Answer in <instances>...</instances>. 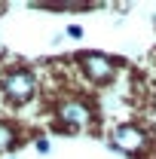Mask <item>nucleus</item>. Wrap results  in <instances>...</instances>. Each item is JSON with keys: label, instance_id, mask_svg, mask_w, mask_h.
Returning a JSON list of instances; mask_svg holds the SVG:
<instances>
[{"label": "nucleus", "instance_id": "obj_6", "mask_svg": "<svg viewBox=\"0 0 156 159\" xmlns=\"http://www.w3.org/2000/svg\"><path fill=\"white\" fill-rule=\"evenodd\" d=\"M67 37L80 40V37H83V28H80V25H71V28H67Z\"/></svg>", "mask_w": 156, "mask_h": 159}, {"label": "nucleus", "instance_id": "obj_2", "mask_svg": "<svg viewBox=\"0 0 156 159\" xmlns=\"http://www.w3.org/2000/svg\"><path fill=\"white\" fill-rule=\"evenodd\" d=\"M80 64H83L86 77L95 80V83H107V80L113 77V61L107 58V55H101V52H83L80 55Z\"/></svg>", "mask_w": 156, "mask_h": 159}, {"label": "nucleus", "instance_id": "obj_3", "mask_svg": "<svg viewBox=\"0 0 156 159\" xmlns=\"http://www.w3.org/2000/svg\"><path fill=\"white\" fill-rule=\"evenodd\" d=\"M92 119V110L83 101H61L58 104V122L67 129H86Z\"/></svg>", "mask_w": 156, "mask_h": 159}, {"label": "nucleus", "instance_id": "obj_5", "mask_svg": "<svg viewBox=\"0 0 156 159\" xmlns=\"http://www.w3.org/2000/svg\"><path fill=\"white\" fill-rule=\"evenodd\" d=\"M12 144H16V132H12L6 122H0V153H3V150H9Z\"/></svg>", "mask_w": 156, "mask_h": 159}, {"label": "nucleus", "instance_id": "obj_4", "mask_svg": "<svg viewBox=\"0 0 156 159\" xmlns=\"http://www.w3.org/2000/svg\"><path fill=\"white\" fill-rule=\"evenodd\" d=\"M144 141H147V135H144L141 129H135V125H119L117 132H113L110 147L119 150V153H138V150L144 147Z\"/></svg>", "mask_w": 156, "mask_h": 159}, {"label": "nucleus", "instance_id": "obj_7", "mask_svg": "<svg viewBox=\"0 0 156 159\" xmlns=\"http://www.w3.org/2000/svg\"><path fill=\"white\" fill-rule=\"evenodd\" d=\"M34 147H37L40 153H49V141H46V138H37V144H34Z\"/></svg>", "mask_w": 156, "mask_h": 159}, {"label": "nucleus", "instance_id": "obj_1", "mask_svg": "<svg viewBox=\"0 0 156 159\" xmlns=\"http://www.w3.org/2000/svg\"><path fill=\"white\" fill-rule=\"evenodd\" d=\"M3 95L9 101H16V104H25V101H31L37 95V80L31 70H12V74H6L3 77Z\"/></svg>", "mask_w": 156, "mask_h": 159}]
</instances>
